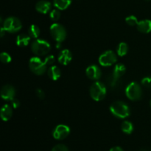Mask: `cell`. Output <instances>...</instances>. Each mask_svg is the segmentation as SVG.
Instances as JSON below:
<instances>
[{
    "label": "cell",
    "mask_w": 151,
    "mask_h": 151,
    "mask_svg": "<svg viewBox=\"0 0 151 151\" xmlns=\"http://www.w3.org/2000/svg\"><path fill=\"white\" fill-rule=\"evenodd\" d=\"M110 111L115 117L119 118H125L130 115V108L125 102L116 101L110 106Z\"/></svg>",
    "instance_id": "cell-1"
},
{
    "label": "cell",
    "mask_w": 151,
    "mask_h": 151,
    "mask_svg": "<svg viewBox=\"0 0 151 151\" xmlns=\"http://www.w3.org/2000/svg\"><path fill=\"white\" fill-rule=\"evenodd\" d=\"M31 50L35 56H45L51 50V45L44 39H35L31 44Z\"/></svg>",
    "instance_id": "cell-2"
},
{
    "label": "cell",
    "mask_w": 151,
    "mask_h": 151,
    "mask_svg": "<svg viewBox=\"0 0 151 151\" xmlns=\"http://www.w3.org/2000/svg\"><path fill=\"white\" fill-rule=\"evenodd\" d=\"M89 92L90 96L92 98L93 100L96 101V102H100L106 97L107 90L103 83L97 81H94L91 84Z\"/></svg>",
    "instance_id": "cell-3"
},
{
    "label": "cell",
    "mask_w": 151,
    "mask_h": 151,
    "mask_svg": "<svg viewBox=\"0 0 151 151\" xmlns=\"http://www.w3.org/2000/svg\"><path fill=\"white\" fill-rule=\"evenodd\" d=\"M125 95L131 101L139 100L142 95V90L140 84L136 81L130 83L125 89Z\"/></svg>",
    "instance_id": "cell-4"
},
{
    "label": "cell",
    "mask_w": 151,
    "mask_h": 151,
    "mask_svg": "<svg viewBox=\"0 0 151 151\" xmlns=\"http://www.w3.org/2000/svg\"><path fill=\"white\" fill-rule=\"evenodd\" d=\"M47 64L38 56H35L29 59V67L30 70L36 75H43L47 70Z\"/></svg>",
    "instance_id": "cell-5"
},
{
    "label": "cell",
    "mask_w": 151,
    "mask_h": 151,
    "mask_svg": "<svg viewBox=\"0 0 151 151\" xmlns=\"http://www.w3.org/2000/svg\"><path fill=\"white\" fill-rule=\"evenodd\" d=\"M3 28L6 32L16 33L20 30L22 28V22L18 18L10 16L7 18L3 22Z\"/></svg>",
    "instance_id": "cell-6"
},
{
    "label": "cell",
    "mask_w": 151,
    "mask_h": 151,
    "mask_svg": "<svg viewBox=\"0 0 151 151\" xmlns=\"http://www.w3.org/2000/svg\"><path fill=\"white\" fill-rule=\"evenodd\" d=\"M50 33L57 42L63 41L66 37V30L64 27L58 23H54L50 26Z\"/></svg>",
    "instance_id": "cell-7"
},
{
    "label": "cell",
    "mask_w": 151,
    "mask_h": 151,
    "mask_svg": "<svg viewBox=\"0 0 151 151\" xmlns=\"http://www.w3.org/2000/svg\"><path fill=\"white\" fill-rule=\"evenodd\" d=\"M117 61V56L112 50H107L102 53L98 59L99 63L101 66L110 67L115 64Z\"/></svg>",
    "instance_id": "cell-8"
},
{
    "label": "cell",
    "mask_w": 151,
    "mask_h": 151,
    "mask_svg": "<svg viewBox=\"0 0 151 151\" xmlns=\"http://www.w3.org/2000/svg\"><path fill=\"white\" fill-rule=\"evenodd\" d=\"M70 133V128L65 124H59L56 126L52 132V136L57 140H63L66 139Z\"/></svg>",
    "instance_id": "cell-9"
},
{
    "label": "cell",
    "mask_w": 151,
    "mask_h": 151,
    "mask_svg": "<svg viewBox=\"0 0 151 151\" xmlns=\"http://www.w3.org/2000/svg\"><path fill=\"white\" fill-rule=\"evenodd\" d=\"M16 90L14 87L10 84H6L1 87V96L4 100L12 101L15 99Z\"/></svg>",
    "instance_id": "cell-10"
},
{
    "label": "cell",
    "mask_w": 151,
    "mask_h": 151,
    "mask_svg": "<svg viewBox=\"0 0 151 151\" xmlns=\"http://www.w3.org/2000/svg\"><path fill=\"white\" fill-rule=\"evenodd\" d=\"M125 71H126V68L125 65L122 63L116 64L115 65L113 71V76H112L111 79V85H114L116 84V81L119 79V78L125 74Z\"/></svg>",
    "instance_id": "cell-11"
},
{
    "label": "cell",
    "mask_w": 151,
    "mask_h": 151,
    "mask_svg": "<svg viewBox=\"0 0 151 151\" xmlns=\"http://www.w3.org/2000/svg\"><path fill=\"white\" fill-rule=\"evenodd\" d=\"M86 74L87 77L91 80H98L100 78L102 72L100 68L97 65H92L88 66L86 70Z\"/></svg>",
    "instance_id": "cell-12"
},
{
    "label": "cell",
    "mask_w": 151,
    "mask_h": 151,
    "mask_svg": "<svg viewBox=\"0 0 151 151\" xmlns=\"http://www.w3.org/2000/svg\"><path fill=\"white\" fill-rule=\"evenodd\" d=\"M52 4L47 0H41L35 4V9L38 13L46 14L51 10Z\"/></svg>",
    "instance_id": "cell-13"
},
{
    "label": "cell",
    "mask_w": 151,
    "mask_h": 151,
    "mask_svg": "<svg viewBox=\"0 0 151 151\" xmlns=\"http://www.w3.org/2000/svg\"><path fill=\"white\" fill-rule=\"evenodd\" d=\"M72 54L68 49L63 50L58 56V62L63 65H67L72 61Z\"/></svg>",
    "instance_id": "cell-14"
},
{
    "label": "cell",
    "mask_w": 151,
    "mask_h": 151,
    "mask_svg": "<svg viewBox=\"0 0 151 151\" xmlns=\"http://www.w3.org/2000/svg\"><path fill=\"white\" fill-rule=\"evenodd\" d=\"M1 118L3 121H7L11 118L13 115V109L12 107L9 105H4L1 108L0 111Z\"/></svg>",
    "instance_id": "cell-15"
},
{
    "label": "cell",
    "mask_w": 151,
    "mask_h": 151,
    "mask_svg": "<svg viewBox=\"0 0 151 151\" xmlns=\"http://www.w3.org/2000/svg\"><path fill=\"white\" fill-rule=\"evenodd\" d=\"M137 30L142 33H149L151 32V20L144 19L139 22L137 25Z\"/></svg>",
    "instance_id": "cell-16"
},
{
    "label": "cell",
    "mask_w": 151,
    "mask_h": 151,
    "mask_svg": "<svg viewBox=\"0 0 151 151\" xmlns=\"http://www.w3.org/2000/svg\"><path fill=\"white\" fill-rule=\"evenodd\" d=\"M47 74H48V76L50 77V79L53 80V81H56L60 77L61 71H60V68L58 67L53 65V66L50 67L49 68L48 71H47Z\"/></svg>",
    "instance_id": "cell-17"
},
{
    "label": "cell",
    "mask_w": 151,
    "mask_h": 151,
    "mask_svg": "<svg viewBox=\"0 0 151 151\" xmlns=\"http://www.w3.org/2000/svg\"><path fill=\"white\" fill-rule=\"evenodd\" d=\"M31 37L27 34H20L16 37V44L19 47H26L29 44Z\"/></svg>",
    "instance_id": "cell-18"
},
{
    "label": "cell",
    "mask_w": 151,
    "mask_h": 151,
    "mask_svg": "<svg viewBox=\"0 0 151 151\" xmlns=\"http://www.w3.org/2000/svg\"><path fill=\"white\" fill-rule=\"evenodd\" d=\"M72 3V0H54L53 4L57 9L63 10L67 9Z\"/></svg>",
    "instance_id": "cell-19"
},
{
    "label": "cell",
    "mask_w": 151,
    "mask_h": 151,
    "mask_svg": "<svg viewBox=\"0 0 151 151\" xmlns=\"http://www.w3.org/2000/svg\"><path fill=\"white\" fill-rule=\"evenodd\" d=\"M41 33V30L39 27L35 25H32L29 26L28 29V35L32 38H37L40 36Z\"/></svg>",
    "instance_id": "cell-20"
},
{
    "label": "cell",
    "mask_w": 151,
    "mask_h": 151,
    "mask_svg": "<svg viewBox=\"0 0 151 151\" xmlns=\"http://www.w3.org/2000/svg\"><path fill=\"white\" fill-rule=\"evenodd\" d=\"M121 129L123 133H126V134H131L134 131V125L131 121H125L122 122V125H121Z\"/></svg>",
    "instance_id": "cell-21"
},
{
    "label": "cell",
    "mask_w": 151,
    "mask_h": 151,
    "mask_svg": "<svg viewBox=\"0 0 151 151\" xmlns=\"http://www.w3.org/2000/svg\"><path fill=\"white\" fill-rule=\"evenodd\" d=\"M128 45L125 42H121L118 45L116 53L119 56H124L128 53Z\"/></svg>",
    "instance_id": "cell-22"
},
{
    "label": "cell",
    "mask_w": 151,
    "mask_h": 151,
    "mask_svg": "<svg viewBox=\"0 0 151 151\" xmlns=\"http://www.w3.org/2000/svg\"><path fill=\"white\" fill-rule=\"evenodd\" d=\"M125 22L130 26H136L138 25L139 21L135 16H129L125 19Z\"/></svg>",
    "instance_id": "cell-23"
},
{
    "label": "cell",
    "mask_w": 151,
    "mask_h": 151,
    "mask_svg": "<svg viewBox=\"0 0 151 151\" xmlns=\"http://www.w3.org/2000/svg\"><path fill=\"white\" fill-rule=\"evenodd\" d=\"M0 60L2 63L7 64L9 62H11L12 58L10 56V55L9 53H6V52H2V53L0 54Z\"/></svg>",
    "instance_id": "cell-24"
},
{
    "label": "cell",
    "mask_w": 151,
    "mask_h": 151,
    "mask_svg": "<svg viewBox=\"0 0 151 151\" xmlns=\"http://www.w3.org/2000/svg\"><path fill=\"white\" fill-rule=\"evenodd\" d=\"M59 10H58V9H54V10H51V12H50V19L54 21V22H56V21L60 19V12Z\"/></svg>",
    "instance_id": "cell-25"
},
{
    "label": "cell",
    "mask_w": 151,
    "mask_h": 151,
    "mask_svg": "<svg viewBox=\"0 0 151 151\" xmlns=\"http://www.w3.org/2000/svg\"><path fill=\"white\" fill-rule=\"evenodd\" d=\"M142 84L147 88H151V76L143 78L142 80Z\"/></svg>",
    "instance_id": "cell-26"
},
{
    "label": "cell",
    "mask_w": 151,
    "mask_h": 151,
    "mask_svg": "<svg viewBox=\"0 0 151 151\" xmlns=\"http://www.w3.org/2000/svg\"><path fill=\"white\" fill-rule=\"evenodd\" d=\"M52 151H69L67 147L62 144H59L55 145L54 147L52 148Z\"/></svg>",
    "instance_id": "cell-27"
},
{
    "label": "cell",
    "mask_w": 151,
    "mask_h": 151,
    "mask_svg": "<svg viewBox=\"0 0 151 151\" xmlns=\"http://www.w3.org/2000/svg\"><path fill=\"white\" fill-rule=\"evenodd\" d=\"M55 56L52 55H50V56H47V57L44 59V62L47 64V65H52L55 63Z\"/></svg>",
    "instance_id": "cell-28"
},
{
    "label": "cell",
    "mask_w": 151,
    "mask_h": 151,
    "mask_svg": "<svg viewBox=\"0 0 151 151\" xmlns=\"http://www.w3.org/2000/svg\"><path fill=\"white\" fill-rule=\"evenodd\" d=\"M35 93H36V96L39 98L40 99H44L45 97V93H44V90H41V89L38 88L35 90Z\"/></svg>",
    "instance_id": "cell-29"
},
{
    "label": "cell",
    "mask_w": 151,
    "mask_h": 151,
    "mask_svg": "<svg viewBox=\"0 0 151 151\" xmlns=\"http://www.w3.org/2000/svg\"><path fill=\"white\" fill-rule=\"evenodd\" d=\"M11 105L13 108L16 109V108H18L19 106H20V102H19V99H14L13 100L11 101Z\"/></svg>",
    "instance_id": "cell-30"
},
{
    "label": "cell",
    "mask_w": 151,
    "mask_h": 151,
    "mask_svg": "<svg viewBox=\"0 0 151 151\" xmlns=\"http://www.w3.org/2000/svg\"><path fill=\"white\" fill-rule=\"evenodd\" d=\"M110 151H124V150L122 147L116 146V147H112L111 149L110 150Z\"/></svg>",
    "instance_id": "cell-31"
},
{
    "label": "cell",
    "mask_w": 151,
    "mask_h": 151,
    "mask_svg": "<svg viewBox=\"0 0 151 151\" xmlns=\"http://www.w3.org/2000/svg\"><path fill=\"white\" fill-rule=\"evenodd\" d=\"M5 32H6V30L4 29V28H3V27H1V33H0V34H1V37L4 36V33H5Z\"/></svg>",
    "instance_id": "cell-32"
},
{
    "label": "cell",
    "mask_w": 151,
    "mask_h": 151,
    "mask_svg": "<svg viewBox=\"0 0 151 151\" xmlns=\"http://www.w3.org/2000/svg\"><path fill=\"white\" fill-rule=\"evenodd\" d=\"M57 48H60V42H57Z\"/></svg>",
    "instance_id": "cell-33"
},
{
    "label": "cell",
    "mask_w": 151,
    "mask_h": 151,
    "mask_svg": "<svg viewBox=\"0 0 151 151\" xmlns=\"http://www.w3.org/2000/svg\"><path fill=\"white\" fill-rule=\"evenodd\" d=\"M140 151H148V150H145V149H142V150H141Z\"/></svg>",
    "instance_id": "cell-34"
},
{
    "label": "cell",
    "mask_w": 151,
    "mask_h": 151,
    "mask_svg": "<svg viewBox=\"0 0 151 151\" xmlns=\"http://www.w3.org/2000/svg\"><path fill=\"white\" fill-rule=\"evenodd\" d=\"M150 107H151V101H150Z\"/></svg>",
    "instance_id": "cell-35"
},
{
    "label": "cell",
    "mask_w": 151,
    "mask_h": 151,
    "mask_svg": "<svg viewBox=\"0 0 151 151\" xmlns=\"http://www.w3.org/2000/svg\"><path fill=\"white\" fill-rule=\"evenodd\" d=\"M147 1H149V0H147Z\"/></svg>",
    "instance_id": "cell-36"
}]
</instances>
